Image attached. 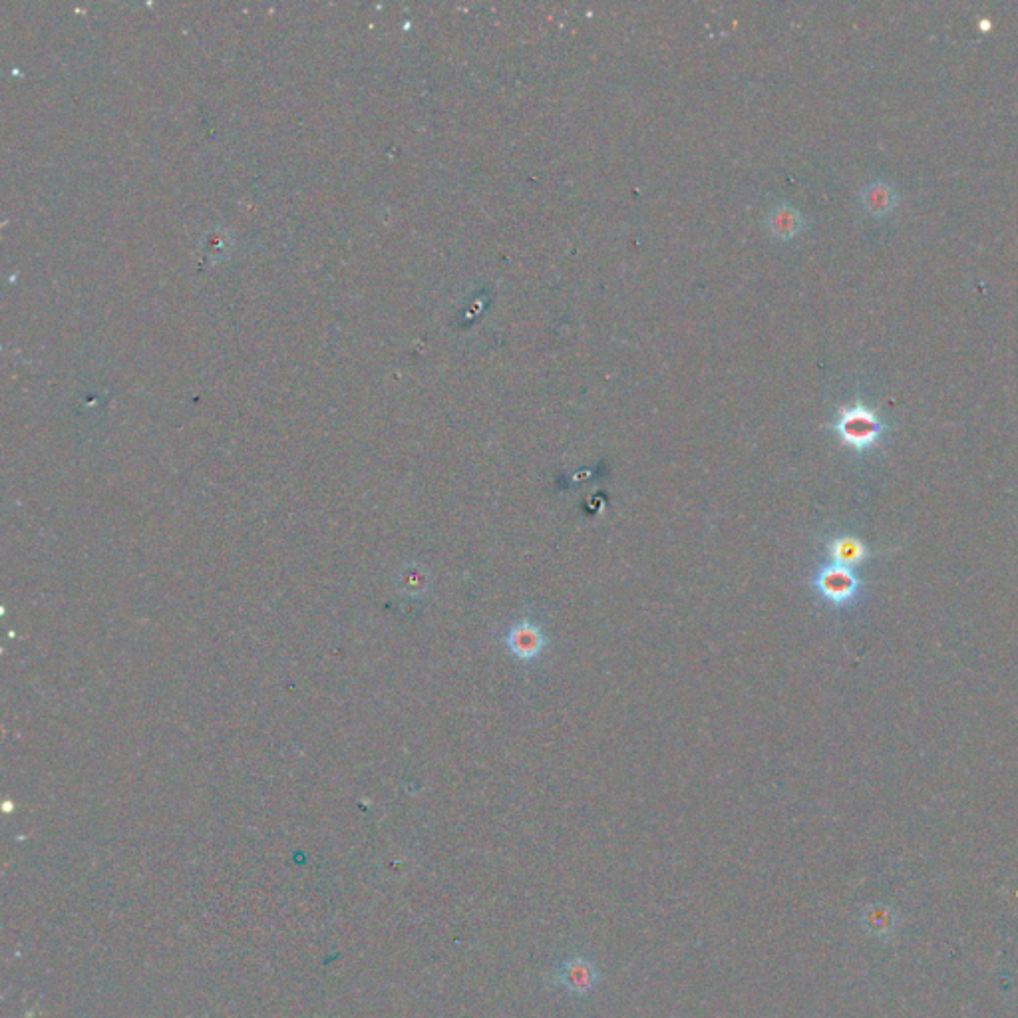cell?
Instances as JSON below:
<instances>
[{"mask_svg": "<svg viewBox=\"0 0 1018 1018\" xmlns=\"http://www.w3.org/2000/svg\"><path fill=\"white\" fill-rule=\"evenodd\" d=\"M861 927L875 939L889 941L897 935L899 929V915L897 911L887 903H871L865 905L859 915Z\"/></svg>", "mask_w": 1018, "mask_h": 1018, "instance_id": "5", "label": "cell"}, {"mask_svg": "<svg viewBox=\"0 0 1018 1018\" xmlns=\"http://www.w3.org/2000/svg\"><path fill=\"white\" fill-rule=\"evenodd\" d=\"M859 201L863 209L873 217H885L895 211L899 203V193L895 187L883 179H875L859 191Z\"/></svg>", "mask_w": 1018, "mask_h": 1018, "instance_id": "7", "label": "cell"}, {"mask_svg": "<svg viewBox=\"0 0 1018 1018\" xmlns=\"http://www.w3.org/2000/svg\"><path fill=\"white\" fill-rule=\"evenodd\" d=\"M863 585L865 583L855 573V569L836 563L818 567L812 577V587L816 589V593L836 609H846L849 605H855L863 591Z\"/></svg>", "mask_w": 1018, "mask_h": 1018, "instance_id": "2", "label": "cell"}, {"mask_svg": "<svg viewBox=\"0 0 1018 1018\" xmlns=\"http://www.w3.org/2000/svg\"><path fill=\"white\" fill-rule=\"evenodd\" d=\"M832 428L842 440V444L857 454H865L879 446L881 440L891 430L887 420H883L861 398H857L851 406H844L838 410Z\"/></svg>", "mask_w": 1018, "mask_h": 1018, "instance_id": "1", "label": "cell"}, {"mask_svg": "<svg viewBox=\"0 0 1018 1018\" xmlns=\"http://www.w3.org/2000/svg\"><path fill=\"white\" fill-rule=\"evenodd\" d=\"M557 981L565 991L573 995H587L595 989L599 973L593 967V963L587 961L585 957H571L557 971Z\"/></svg>", "mask_w": 1018, "mask_h": 1018, "instance_id": "4", "label": "cell"}, {"mask_svg": "<svg viewBox=\"0 0 1018 1018\" xmlns=\"http://www.w3.org/2000/svg\"><path fill=\"white\" fill-rule=\"evenodd\" d=\"M826 551H828L830 563L844 565L849 569L861 567L865 561H869L873 557L871 549L859 537H855L851 533H842V535L832 537L826 545Z\"/></svg>", "mask_w": 1018, "mask_h": 1018, "instance_id": "6", "label": "cell"}, {"mask_svg": "<svg viewBox=\"0 0 1018 1018\" xmlns=\"http://www.w3.org/2000/svg\"><path fill=\"white\" fill-rule=\"evenodd\" d=\"M504 641H506L509 653L523 663L539 659L547 647V639H545L543 631L531 621L515 623L506 633Z\"/></svg>", "mask_w": 1018, "mask_h": 1018, "instance_id": "3", "label": "cell"}]
</instances>
